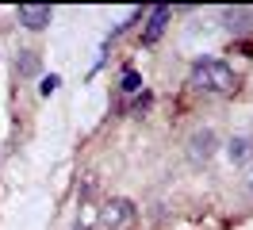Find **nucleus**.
Here are the masks:
<instances>
[{
	"label": "nucleus",
	"mask_w": 253,
	"mask_h": 230,
	"mask_svg": "<svg viewBox=\"0 0 253 230\" xmlns=\"http://www.w3.org/2000/svg\"><path fill=\"white\" fill-rule=\"evenodd\" d=\"M169 15H173V12H169L165 4L150 12V27L142 31V43H158V39H161V31H165V23H169Z\"/></svg>",
	"instance_id": "20e7f679"
},
{
	"label": "nucleus",
	"mask_w": 253,
	"mask_h": 230,
	"mask_svg": "<svg viewBox=\"0 0 253 230\" xmlns=\"http://www.w3.org/2000/svg\"><path fill=\"white\" fill-rule=\"evenodd\" d=\"M16 73H19V77H31V73H39V54H35V50H23V54H19V61H16Z\"/></svg>",
	"instance_id": "423d86ee"
},
{
	"label": "nucleus",
	"mask_w": 253,
	"mask_h": 230,
	"mask_svg": "<svg viewBox=\"0 0 253 230\" xmlns=\"http://www.w3.org/2000/svg\"><path fill=\"white\" fill-rule=\"evenodd\" d=\"M192 89H200L207 92V96H226V92H234L238 89V77L234 69L226 65V61H215V58H204V61H196L192 65Z\"/></svg>",
	"instance_id": "f257e3e1"
},
{
	"label": "nucleus",
	"mask_w": 253,
	"mask_h": 230,
	"mask_svg": "<svg viewBox=\"0 0 253 230\" xmlns=\"http://www.w3.org/2000/svg\"><path fill=\"white\" fill-rule=\"evenodd\" d=\"M134 215H138V211H134L130 199H108L100 219H104V227H108V230H126L130 223H134Z\"/></svg>",
	"instance_id": "f03ea898"
},
{
	"label": "nucleus",
	"mask_w": 253,
	"mask_h": 230,
	"mask_svg": "<svg viewBox=\"0 0 253 230\" xmlns=\"http://www.w3.org/2000/svg\"><path fill=\"white\" fill-rule=\"evenodd\" d=\"M142 89V77H138V69H123V92H138Z\"/></svg>",
	"instance_id": "1a4fd4ad"
},
{
	"label": "nucleus",
	"mask_w": 253,
	"mask_h": 230,
	"mask_svg": "<svg viewBox=\"0 0 253 230\" xmlns=\"http://www.w3.org/2000/svg\"><path fill=\"white\" fill-rule=\"evenodd\" d=\"M211 150H215V135H211V131L192 135V157H196V161H207V157H211Z\"/></svg>",
	"instance_id": "39448f33"
},
{
	"label": "nucleus",
	"mask_w": 253,
	"mask_h": 230,
	"mask_svg": "<svg viewBox=\"0 0 253 230\" xmlns=\"http://www.w3.org/2000/svg\"><path fill=\"white\" fill-rule=\"evenodd\" d=\"M250 192H253V169H250Z\"/></svg>",
	"instance_id": "9b49d317"
},
{
	"label": "nucleus",
	"mask_w": 253,
	"mask_h": 230,
	"mask_svg": "<svg viewBox=\"0 0 253 230\" xmlns=\"http://www.w3.org/2000/svg\"><path fill=\"white\" fill-rule=\"evenodd\" d=\"M16 15H19V23L27 31H42L50 19H54V8H50V4H19Z\"/></svg>",
	"instance_id": "7ed1b4c3"
},
{
	"label": "nucleus",
	"mask_w": 253,
	"mask_h": 230,
	"mask_svg": "<svg viewBox=\"0 0 253 230\" xmlns=\"http://www.w3.org/2000/svg\"><path fill=\"white\" fill-rule=\"evenodd\" d=\"M58 85H62V81H58V77H46V81H42V96H50V92L58 89Z\"/></svg>",
	"instance_id": "9d476101"
},
{
	"label": "nucleus",
	"mask_w": 253,
	"mask_h": 230,
	"mask_svg": "<svg viewBox=\"0 0 253 230\" xmlns=\"http://www.w3.org/2000/svg\"><path fill=\"white\" fill-rule=\"evenodd\" d=\"M250 157V138H234L230 142V161H246Z\"/></svg>",
	"instance_id": "6e6552de"
},
{
	"label": "nucleus",
	"mask_w": 253,
	"mask_h": 230,
	"mask_svg": "<svg viewBox=\"0 0 253 230\" xmlns=\"http://www.w3.org/2000/svg\"><path fill=\"white\" fill-rule=\"evenodd\" d=\"M222 19H226V27H230V31H242V27H246V19H250V12H246V8H238V12L230 8Z\"/></svg>",
	"instance_id": "0eeeda50"
}]
</instances>
